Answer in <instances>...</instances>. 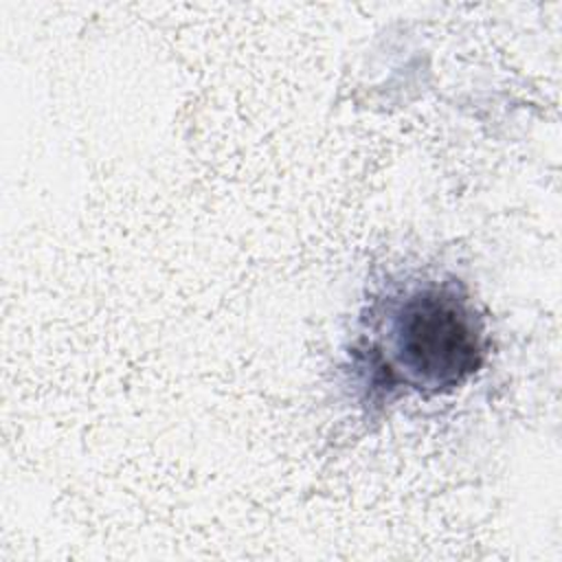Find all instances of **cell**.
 Returning a JSON list of instances; mask_svg holds the SVG:
<instances>
[{"label":"cell","mask_w":562,"mask_h":562,"mask_svg":"<svg viewBox=\"0 0 562 562\" xmlns=\"http://www.w3.org/2000/svg\"><path fill=\"white\" fill-rule=\"evenodd\" d=\"M373 345L386 384L441 393L483 362V327L454 285L428 281L393 299Z\"/></svg>","instance_id":"obj_1"}]
</instances>
